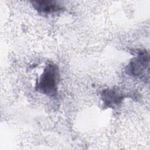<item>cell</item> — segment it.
I'll list each match as a JSON object with an SVG mask.
<instances>
[{"mask_svg": "<svg viewBox=\"0 0 150 150\" xmlns=\"http://www.w3.org/2000/svg\"><path fill=\"white\" fill-rule=\"evenodd\" d=\"M149 70V54L145 50L137 52L127 66L126 73L129 76L142 80H148Z\"/></svg>", "mask_w": 150, "mask_h": 150, "instance_id": "obj_2", "label": "cell"}, {"mask_svg": "<svg viewBox=\"0 0 150 150\" xmlns=\"http://www.w3.org/2000/svg\"><path fill=\"white\" fill-rule=\"evenodd\" d=\"M31 3L33 8L41 14H51L63 9V6L53 1H33Z\"/></svg>", "mask_w": 150, "mask_h": 150, "instance_id": "obj_4", "label": "cell"}, {"mask_svg": "<svg viewBox=\"0 0 150 150\" xmlns=\"http://www.w3.org/2000/svg\"><path fill=\"white\" fill-rule=\"evenodd\" d=\"M126 96L117 88H107L103 90L101 97L104 107L114 108L120 105Z\"/></svg>", "mask_w": 150, "mask_h": 150, "instance_id": "obj_3", "label": "cell"}, {"mask_svg": "<svg viewBox=\"0 0 150 150\" xmlns=\"http://www.w3.org/2000/svg\"><path fill=\"white\" fill-rule=\"evenodd\" d=\"M59 70L53 63L46 66L42 74L36 84V90L49 97H54L57 94V84L59 82Z\"/></svg>", "mask_w": 150, "mask_h": 150, "instance_id": "obj_1", "label": "cell"}]
</instances>
